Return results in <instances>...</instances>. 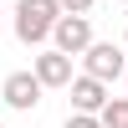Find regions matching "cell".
<instances>
[{"mask_svg":"<svg viewBox=\"0 0 128 128\" xmlns=\"http://www.w3.org/2000/svg\"><path fill=\"white\" fill-rule=\"evenodd\" d=\"M62 5L56 0H16V41L20 46H46Z\"/></svg>","mask_w":128,"mask_h":128,"instance_id":"6da1fadb","label":"cell"},{"mask_svg":"<svg viewBox=\"0 0 128 128\" xmlns=\"http://www.w3.org/2000/svg\"><path fill=\"white\" fill-rule=\"evenodd\" d=\"M123 67H128L123 46H113V41H87V51H82V72H87V77H98V82H118Z\"/></svg>","mask_w":128,"mask_h":128,"instance_id":"7a4b0ae2","label":"cell"},{"mask_svg":"<svg viewBox=\"0 0 128 128\" xmlns=\"http://www.w3.org/2000/svg\"><path fill=\"white\" fill-rule=\"evenodd\" d=\"M87 41H92V20H87V16H72V10H62L56 26H51V46L67 51V56H82V51H87Z\"/></svg>","mask_w":128,"mask_h":128,"instance_id":"3957f363","label":"cell"},{"mask_svg":"<svg viewBox=\"0 0 128 128\" xmlns=\"http://www.w3.org/2000/svg\"><path fill=\"white\" fill-rule=\"evenodd\" d=\"M41 92H46V87H41V77H36V72H10V77H5V87H0V98H5V108L31 113V108L41 102Z\"/></svg>","mask_w":128,"mask_h":128,"instance_id":"277c9868","label":"cell"},{"mask_svg":"<svg viewBox=\"0 0 128 128\" xmlns=\"http://www.w3.org/2000/svg\"><path fill=\"white\" fill-rule=\"evenodd\" d=\"M31 72L41 77V87H67V82L77 77V72H72V56H67V51H56V46L41 51V56L31 62Z\"/></svg>","mask_w":128,"mask_h":128,"instance_id":"5b68a950","label":"cell"},{"mask_svg":"<svg viewBox=\"0 0 128 128\" xmlns=\"http://www.w3.org/2000/svg\"><path fill=\"white\" fill-rule=\"evenodd\" d=\"M67 92H72V108H77V113H98L102 102H108V82L87 77V72H82V77H72Z\"/></svg>","mask_w":128,"mask_h":128,"instance_id":"8992f818","label":"cell"},{"mask_svg":"<svg viewBox=\"0 0 128 128\" xmlns=\"http://www.w3.org/2000/svg\"><path fill=\"white\" fill-rule=\"evenodd\" d=\"M98 118H102V128H123L128 123V98H108L98 108Z\"/></svg>","mask_w":128,"mask_h":128,"instance_id":"52a82bcc","label":"cell"},{"mask_svg":"<svg viewBox=\"0 0 128 128\" xmlns=\"http://www.w3.org/2000/svg\"><path fill=\"white\" fill-rule=\"evenodd\" d=\"M67 128H102V118H98V113H77V108H72Z\"/></svg>","mask_w":128,"mask_h":128,"instance_id":"ba28073f","label":"cell"},{"mask_svg":"<svg viewBox=\"0 0 128 128\" xmlns=\"http://www.w3.org/2000/svg\"><path fill=\"white\" fill-rule=\"evenodd\" d=\"M56 5H62V10H72V16H87L92 0H56Z\"/></svg>","mask_w":128,"mask_h":128,"instance_id":"9c48e42d","label":"cell"},{"mask_svg":"<svg viewBox=\"0 0 128 128\" xmlns=\"http://www.w3.org/2000/svg\"><path fill=\"white\" fill-rule=\"evenodd\" d=\"M123 46H128V31H123Z\"/></svg>","mask_w":128,"mask_h":128,"instance_id":"30bf717a","label":"cell"},{"mask_svg":"<svg viewBox=\"0 0 128 128\" xmlns=\"http://www.w3.org/2000/svg\"><path fill=\"white\" fill-rule=\"evenodd\" d=\"M123 77H128V67H123Z\"/></svg>","mask_w":128,"mask_h":128,"instance_id":"8fae6325","label":"cell"},{"mask_svg":"<svg viewBox=\"0 0 128 128\" xmlns=\"http://www.w3.org/2000/svg\"><path fill=\"white\" fill-rule=\"evenodd\" d=\"M123 128H128V123H123Z\"/></svg>","mask_w":128,"mask_h":128,"instance_id":"7c38bea8","label":"cell"}]
</instances>
